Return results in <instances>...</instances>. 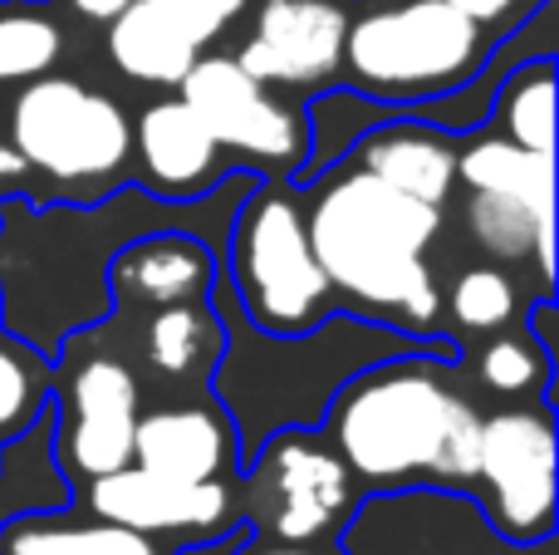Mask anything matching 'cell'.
<instances>
[{
	"mask_svg": "<svg viewBox=\"0 0 559 555\" xmlns=\"http://www.w3.org/2000/svg\"><path fill=\"white\" fill-rule=\"evenodd\" d=\"M456 364L462 350L452 340L423 344L364 364L334 389L319 428L364 492L417 482L472 492L481 409L452 383Z\"/></svg>",
	"mask_w": 559,
	"mask_h": 555,
	"instance_id": "obj_1",
	"label": "cell"
},
{
	"mask_svg": "<svg viewBox=\"0 0 559 555\" xmlns=\"http://www.w3.org/2000/svg\"><path fill=\"white\" fill-rule=\"evenodd\" d=\"M299 197L309 246L334 300H348L364 310V320L388 324L407 340H447L442 285L427 265L442 232V206L417 202L354 163H334L299 187Z\"/></svg>",
	"mask_w": 559,
	"mask_h": 555,
	"instance_id": "obj_2",
	"label": "cell"
},
{
	"mask_svg": "<svg viewBox=\"0 0 559 555\" xmlns=\"http://www.w3.org/2000/svg\"><path fill=\"white\" fill-rule=\"evenodd\" d=\"M128 163L133 118L104 88L49 69L0 98V197L39 177L49 187L45 206H88Z\"/></svg>",
	"mask_w": 559,
	"mask_h": 555,
	"instance_id": "obj_3",
	"label": "cell"
},
{
	"mask_svg": "<svg viewBox=\"0 0 559 555\" xmlns=\"http://www.w3.org/2000/svg\"><path fill=\"white\" fill-rule=\"evenodd\" d=\"M496 39L447 0H393L348 15L338 79L378 104H423L481 74Z\"/></svg>",
	"mask_w": 559,
	"mask_h": 555,
	"instance_id": "obj_4",
	"label": "cell"
},
{
	"mask_svg": "<svg viewBox=\"0 0 559 555\" xmlns=\"http://www.w3.org/2000/svg\"><path fill=\"white\" fill-rule=\"evenodd\" d=\"M222 281L231 285L241 315L261 334H305L338 310L324 271L314 261L305 226V197L289 177L255 182L226 226Z\"/></svg>",
	"mask_w": 559,
	"mask_h": 555,
	"instance_id": "obj_5",
	"label": "cell"
},
{
	"mask_svg": "<svg viewBox=\"0 0 559 555\" xmlns=\"http://www.w3.org/2000/svg\"><path fill=\"white\" fill-rule=\"evenodd\" d=\"M236 472L241 527L271 541H338L358 497V477L319 423L275 428L246 452Z\"/></svg>",
	"mask_w": 559,
	"mask_h": 555,
	"instance_id": "obj_6",
	"label": "cell"
},
{
	"mask_svg": "<svg viewBox=\"0 0 559 555\" xmlns=\"http://www.w3.org/2000/svg\"><path fill=\"white\" fill-rule=\"evenodd\" d=\"M59 403H49V438H55V468L64 482H84L118 472L133 462V428L143 413V383L128 359L104 350L79 354L74 340L59 344ZM55 354V359H59Z\"/></svg>",
	"mask_w": 559,
	"mask_h": 555,
	"instance_id": "obj_7",
	"label": "cell"
},
{
	"mask_svg": "<svg viewBox=\"0 0 559 555\" xmlns=\"http://www.w3.org/2000/svg\"><path fill=\"white\" fill-rule=\"evenodd\" d=\"M177 94L206 123V133L231 153L236 167L295 182V173L309 157V123L295 98L275 94L255 74H246L236 55H212V49L197 55Z\"/></svg>",
	"mask_w": 559,
	"mask_h": 555,
	"instance_id": "obj_8",
	"label": "cell"
},
{
	"mask_svg": "<svg viewBox=\"0 0 559 555\" xmlns=\"http://www.w3.org/2000/svg\"><path fill=\"white\" fill-rule=\"evenodd\" d=\"M476 501L496 536L535 546L555 531V418L550 399H521L481 418L476 438Z\"/></svg>",
	"mask_w": 559,
	"mask_h": 555,
	"instance_id": "obj_9",
	"label": "cell"
},
{
	"mask_svg": "<svg viewBox=\"0 0 559 555\" xmlns=\"http://www.w3.org/2000/svg\"><path fill=\"white\" fill-rule=\"evenodd\" d=\"M84 507L128 531H143L153 541H187V546H226L241 531V492L236 477L173 482L143 468H118L84 482Z\"/></svg>",
	"mask_w": 559,
	"mask_h": 555,
	"instance_id": "obj_10",
	"label": "cell"
},
{
	"mask_svg": "<svg viewBox=\"0 0 559 555\" xmlns=\"http://www.w3.org/2000/svg\"><path fill=\"white\" fill-rule=\"evenodd\" d=\"M348 0H261L236 64L285 98H314L344 69Z\"/></svg>",
	"mask_w": 559,
	"mask_h": 555,
	"instance_id": "obj_11",
	"label": "cell"
},
{
	"mask_svg": "<svg viewBox=\"0 0 559 555\" xmlns=\"http://www.w3.org/2000/svg\"><path fill=\"white\" fill-rule=\"evenodd\" d=\"M133 163L147 192L163 202L192 206L226 182L241 167L231 163L222 143L206 133V123L187 108L182 94H163L133 118Z\"/></svg>",
	"mask_w": 559,
	"mask_h": 555,
	"instance_id": "obj_12",
	"label": "cell"
},
{
	"mask_svg": "<svg viewBox=\"0 0 559 555\" xmlns=\"http://www.w3.org/2000/svg\"><path fill=\"white\" fill-rule=\"evenodd\" d=\"M222 281V256L187 226H153L123 241L104 265L108 300L118 310H163V305L212 300Z\"/></svg>",
	"mask_w": 559,
	"mask_h": 555,
	"instance_id": "obj_13",
	"label": "cell"
},
{
	"mask_svg": "<svg viewBox=\"0 0 559 555\" xmlns=\"http://www.w3.org/2000/svg\"><path fill=\"white\" fill-rule=\"evenodd\" d=\"M133 468L173 482H206L241 472V438L231 413L216 399L157 403L138 413L133 428Z\"/></svg>",
	"mask_w": 559,
	"mask_h": 555,
	"instance_id": "obj_14",
	"label": "cell"
},
{
	"mask_svg": "<svg viewBox=\"0 0 559 555\" xmlns=\"http://www.w3.org/2000/svg\"><path fill=\"white\" fill-rule=\"evenodd\" d=\"M466 241L491 265H535L545 295L555 281V206H531L501 192H466L462 197Z\"/></svg>",
	"mask_w": 559,
	"mask_h": 555,
	"instance_id": "obj_15",
	"label": "cell"
},
{
	"mask_svg": "<svg viewBox=\"0 0 559 555\" xmlns=\"http://www.w3.org/2000/svg\"><path fill=\"white\" fill-rule=\"evenodd\" d=\"M0 555H177L167 541H153L143 531H128L118 521H104L94 511H20L0 527Z\"/></svg>",
	"mask_w": 559,
	"mask_h": 555,
	"instance_id": "obj_16",
	"label": "cell"
},
{
	"mask_svg": "<svg viewBox=\"0 0 559 555\" xmlns=\"http://www.w3.org/2000/svg\"><path fill=\"white\" fill-rule=\"evenodd\" d=\"M143 364L167 383H202L212 379L216 359H222V315L212 300H187V305H163V310L143 315Z\"/></svg>",
	"mask_w": 559,
	"mask_h": 555,
	"instance_id": "obj_17",
	"label": "cell"
},
{
	"mask_svg": "<svg viewBox=\"0 0 559 555\" xmlns=\"http://www.w3.org/2000/svg\"><path fill=\"white\" fill-rule=\"evenodd\" d=\"M104 29V49L114 59V69L147 88H177L187 79V69L197 64V55H206V49L187 45L147 0H128L123 15H114Z\"/></svg>",
	"mask_w": 559,
	"mask_h": 555,
	"instance_id": "obj_18",
	"label": "cell"
},
{
	"mask_svg": "<svg viewBox=\"0 0 559 555\" xmlns=\"http://www.w3.org/2000/svg\"><path fill=\"white\" fill-rule=\"evenodd\" d=\"M456 187L555 206V153H531V147L501 138L496 128H486L481 138L456 143Z\"/></svg>",
	"mask_w": 559,
	"mask_h": 555,
	"instance_id": "obj_19",
	"label": "cell"
},
{
	"mask_svg": "<svg viewBox=\"0 0 559 555\" xmlns=\"http://www.w3.org/2000/svg\"><path fill=\"white\" fill-rule=\"evenodd\" d=\"M486 123L531 153H555V55H525L506 64Z\"/></svg>",
	"mask_w": 559,
	"mask_h": 555,
	"instance_id": "obj_20",
	"label": "cell"
},
{
	"mask_svg": "<svg viewBox=\"0 0 559 555\" xmlns=\"http://www.w3.org/2000/svg\"><path fill=\"white\" fill-rule=\"evenodd\" d=\"M64 55V25L45 0H0V98L49 74Z\"/></svg>",
	"mask_w": 559,
	"mask_h": 555,
	"instance_id": "obj_21",
	"label": "cell"
},
{
	"mask_svg": "<svg viewBox=\"0 0 559 555\" xmlns=\"http://www.w3.org/2000/svg\"><path fill=\"white\" fill-rule=\"evenodd\" d=\"M55 403V364L29 340H0V448L20 442Z\"/></svg>",
	"mask_w": 559,
	"mask_h": 555,
	"instance_id": "obj_22",
	"label": "cell"
},
{
	"mask_svg": "<svg viewBox=\"0 0 559 555\" xmlns=\"http://www.w3.org/2000/svg\"><path fill=\"white\" fill-rule=\"evenodd\" d=\"M486 350L476 354V379L496 399H550L555 393V350H545L531 330L521 334H486ZM555 403V399H550Z\"/></svg>",
	"mask_w": 559,
	"mask_h": 555,
	"instance_id": "obj_23",
	"label": "cell"
},
{
	"mask_svg": "<svg viewBox=\"0 0 559 555\" xmlns=\"http://www.w3.org/2000/svg\"><path fill=\"white\" fill-rule=\"evenodd\" d=\"M442 310L452 315V324L462 334H501L515 324V310H521V295H515V281L506 265H466L456 271V281L447 285L442 295Z\"/></svg>",
	"mask_w": 559,
	"mask_h": 555,
	"instance_id": "obj_24",
	"label": "cell"
},
{
	"mask_svg": "<svg viewBox=\"0 0 559 555\" xmlns=\"http://www.w3.org/2000/svg\"><path fill=\"white\" fill-rule=\"evenodd\" d=\"M187 45L197 49H212L216 39H226L236 25L246 20L251 0H147Z\"/></svg>",
	"mask_w": 559,
	"mask_h": 555,
	"instance_id": "obj_25",
	"label": "cell"
},
{
	"mask_svg": "<svg viewBox=\"0 0 559 555\" xmlns=\"http://www.w3.org/2000/svg\"><path fill=\"white\" fill-rule=\"evenodd\" d=\"M447 5H456L462 15H472L476 25H486L491 35H506V29L521 25L525 15H535L545 0H447Z\"/></svg>",
	"mask_w": 559,
	"mask_h": 555,
	"instance_id": "obj_26",
	"label": "cell"
},
{
	"mask_svg": "<svg viewBox=\"0 0 559 555\" xmlns=\"http://www.w3.org/2000/svg\"><path fill=\"white\" fill-rule=\"evenodd\" d=\"M226 555H344L338 541H271V536H246V531H236L231 541H226Z\"/></svg>",
	"mask_w": 559,
	"mask_h": 555,
	"instance_id": "obj_27",
	"label": "cell"
},
{
	"mask_svg": "<svg viewBox=\"0 0 559 555\" xmlns=\"http://www.w3.org/2000/svg\"><path fill=\"white\" fill-rule=\"evenodd\" d=\"M128 0H69V10H74L79 20H88V25H108L114 15H123Z\"/></svg>",
	"mask_w": 559,
	"mask_h": 555,
	"instance_id": "obj_28",
	"label": "cell"
},
{
	"mask_svg": "<svg viewBox=\"0 0 559 555\" xmlns=\"http://www.w3.org/2000/svg\"><path fill=\"white\" fill-rule=\"evenodd\" d=\"M0 452H5V448H0Z\"/></svg>",
	"mask_w": 559,
	"mask_h": 555,
	"instance_id": "obj_29",
	"label": "cell"
}]
</instances>
